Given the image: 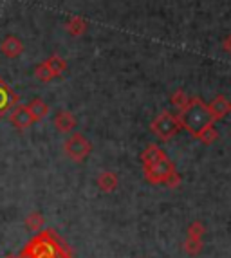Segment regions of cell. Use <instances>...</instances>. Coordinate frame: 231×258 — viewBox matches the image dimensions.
I'll return each mask as SVG.
<instances>
[{
  "label": "cell",
  "mask_w": 231,
  "mask_h": 258,
  "mask_svg": "<svg viewBox=\"0 0 231 258\" xmlns=\"http://www.w3.org/2000/svg\"><path fill=\"white\" fill-rule=\"evenodd\" d=\"M27 108H29L31 116H33L34 123H38V121H43L45 117L49 116V105L40 98H34L31 99L29 103H27Z\"/></svg>",
  "instance_id": "10"
},
{
  "label": "cell",
  "mask_w": 231,
  "mask_h": 258,
  "mask_svg": "<svg viewBox=\"0 0 231 258\" xmlns=\"http://www.w3.org/2000/svg\"><path fill=\"white\" fill-rule=\"evenodd\" d=\"M24 224H26V228L29 229V231L38 233V231H42V228L45 226V217H43L40 211H33V213H29V215L26 217Z\"/></svg>",
  "instance_id": "13"
},
{
  "label": "cell",
  "mask_w": 231,
  "mask_h": 258,
  "mask_svg": "<svg viewBox=\"0 0 231 258\" xmlns=\"http://www.w3.org/2000/svg\"><path fill=\"white\" fill-rule=\"evenodd\" d=\"M52 123H54V128L62 134H69L76 128V117H74L73 112H69V110L58 112V114L54 116V121H52Z\"/></svg>",
  "instance_id": "8"
},
{
  "label": "cell",
  "mask_w": 231,
  "mask_h": 258,
  "mask_svg": "<svg viewBox=\"0 0 231 258\" xmlns=\"http://www.w3.org/2000/svg\"><path fill=\"white\" fill-rule=\"evenodd\" d=\"M224 47H226V51H229V52H231V36L226 40V45H224Z\"/></svg>",
  "instance_id": "22"
},
{
  "label": "cell",
  "mask_w": 231,
  "mask_h": 258,
  "mask_svg": "<svg viewBox=\"0 0 231 258\" xmlns=\"http://www.w3.org/2000/svg\"><path fill=\"white\" fill-rule=\"evenodd\" d=\"M217 138H218V132H217V128H215L213 125L206 126V128L197 136V139H201L202 145H211L213 141H217Z\"/></svg>",
  "instance_id": "18"
},
{
  "label": "cell",
  "mask_w": 231,
  "mask_h": 258,
  "mask_svg": "<svg viewBox=\"0 0 231 258\" xmlns=\"http://www.w3.org/2000/svg\"><path fill=\"white\" fill-rule=\"evenodd\" d=\"M64 152L69 159L74 161V163H82L92 152V145H90L89 139L80 132H73L65 139L64 143Z\"/></svg>",
  "instance_id": "2"
},
{
  "label": "cell",
  "mask_w": 231,
  "mask_h": 258,
  "mask_svg": "<svg viewBox=\"0 0 231 258\" xmlns=\"http://www.w3.org/2000/svg\"><path fill=\"white\" fill-rule=\"evenodd\" d=\"M179 123L188 130L192 136L197 138L206 126L213 125V117L210 114L208 105L199 98L188 99V103L181 108Z\"/></svg>",
  "instance_id": "1"
},
{
  "label": "cell",
  "mask_w": 231,
  "mask_h": 258,
  "mask_svg": "<svg viewBox=\"0 0 231 258\" xmlns=\"http://www.w3.org/2000/svg\"><path fill=\"white\" fill-rule=\"evenodd\" d=\"M179 126H181L179 117L174 116L171 112L164 110V112H161L154 121H152L150 128H152L154 136H157L159 139L168 141V139H171L177 132H179Z\"/></svg>",
  "instance_id": "3"
},
{
  "label": "cell",
  "mask_w": 231,
  "mask_h": 258,
  "mask_svg": "<svg viewBox=\"0 0 231 258\" xmlns=\"http://www.w3.org/2000/svg\"><path fill=\"white\" fill-rule=\"evenodd\" d=\"M43 61L49 65V69L52 71L54 78H60L67 73V61H65L64 58H60L58 54H51L47 60H43Z\"/></svg>",
  "instance_id": "12"
},
{
  "label": "cell",
  "mask_w": 231,
  "mask_h": 258,
  "mask_svg": "<svg viewBox=\"0 0 231 258\" xmlns=\"http://www.w3.org/2000/svg\"><path fill=\"white\" fill-rule=\"evenodd\" d=\"M204 233H206L204 224L199 222V220H195V222L190 224L188 229H186V237H190V238H202V237H204Z\"/></svg>",
  "instance_id": "19"
},
{
  "label": "cell",
  "mask_w": 231,
  "mask_h": 258,
  "mask_svg": "<svg viewBox=\"0 0 231 258\" xmlns=\"http://www.w3.org/2000/svg\"><path fill=\"white\" fill-rule=\"evenodd\" d=\"M18 101H20V98H18L17 92L0 78V119H2L11 108L17 107Z\"/></svg>",
  "instance_id": "6"
},
{
  "label": "cell",
  "mask_w": 231,
  "mask_h": 258,
  "mask_svg": "<svg viewBox=\"0 0 231 258\" xmlns=\"http://www.w3.org/2000/svg\"><path fill=\"white\" fill-rule=\"evenodd\" d=\"M229 112H231V103H229Z\"/></svg>",
  "instance_id": "23"
},
{
  "label": "cell",
  "mask_w": 231,
  "mask_h": 258,
  "mask_svg": "<svg viewBox=\"0 0 231 258\" xmlns=\"http://www.w3.org/2000/svg\"><path fill=\"white\" fill-rule=\"evenodd\" d=\"M164 155H166V154H164V152L161 150V148H159L157 145H150V147L146 148V150L141 154L143 166H146V164L155 163V161H159V159H163Z\"/></svg>",
  "instance_id": "15"
},
{
  "label": "cell",
  "mask_w": 231,
  "mask_h": 258,
  "mask_svg": "<svg viewBox=\"0 0 231 258\" xmlns=\"http://www.w3.org/2000/svg\"><path fill=\"white\" fill-rule=\"evenodd\" d=\"M96 182H98V188L101 189L103 194H112L118 188V184H120L118 175L114 172H101L98 175V181Z\"/></svg>",
  "instance_id": "11"
},
{
  "label": "cell",
  "mask_w": 231,
  "mask_h": 258,
  "mask_svg": "<svg viewBox=\"0 0 231 258\" xmlns=\"http://www.w3.org/2000/svg\"><path fill=\"white\" fill-rule=\"evenodd\" d=\"M202 247H204V244H202V238L186 237V240H184V251H186L190 256H197V254H201Z\"/></svg>",
  "instance_id": "16"
},
{
  "label": "cell",
  "mask_w": 231,
  "mask_h": 258,
  "mask_svg": "<svg viewBox=\"0 0 231 258\" xmlns=\"http://www.w3.org/2000/svg\"><path fill=\"white\" fill-rule=\"evenodd\" d=\"M34 78L43 83H47V82H51V80H54V74L49 69V65L45 63V61H42V63H38L34 67Z\"/></svg>",
  "instance_id": "17"
},
{
  "label": "cell",
  "mask_w": 231,
  "mask_h": 258,
  "mask_svg": "<svg viewBox=\"0 0 231 258\" xmlns=\"http://www.w3.org/2000/svg\"><path fill=\"white\" fill-rule=\"evenodd\" d=\"M9 123H11L17 130H27L29 128V126L34 123V119H33V116H31L27 105L18 103L17 107L11 108V110H9Z\"/></svg>",
  "instance_id": "5"
},
{
  "label": "cell",
  "mask_w": 231,
  "mask_h": 258,
  "mask_svg": "<svg viewBox=\"0 0 231 258\" xmlns=\"http://www.w3.org/2000/svg\"><path fill=\"white\" fill-rule=\"evenodd\" d=\"M210 108V114L213 117V121H218V119H224L227 116V112H229V101H227L226 96H217V98L208 105Z\"/></svg>",
  "instance_id": "9"
},
{
  "label": "cell",
  "mask_w": 231,
  "mask_h": 258,
  "mask_svg": "<svg viewBox=\"0 0 231 258\" xmlns=\"http://www.w3.org/2000/svg\"><path fill=\"white\" fill-rule=\"evenodd\" d=\"M69 35L73 36H82L83 33L87 31V22L83 20L82 17H71L67 22V26H65Z\"/></svg>",
  "instance_id": "14"
},
{
  "label": "cell",
  "mask_w": 231,
  "mask_h": 258,
  "mask_svg": "<svg viewBox=\"0 0 231 258\" xmlns=\"http://www.w3.org/2000/svg\"><path fill=\"white\" fill-rule=\"evenodd\" d=\"M0 52L6 56V58H18V56L24 52V43L17 36H6L0 43Z\"/></svg>",
  "instance_id": "7"
},
{
  "label": "cell",
  "mask_w": 231,
  "mask_h": 258,
  "mask_svg": "<svg viewBox=\"0 0 231 258\" xmlns=\"http://www.w3.org/2000/svg\"><path fill=\"white\" fill-rule=\"evenodd\" d=\"M143 172H145V177L148 182H152V184H163L164 179H166L170 173L176 172V166H174V163L164 155L163 159L143 166Z\"/></svg>",
  "instance_id": "4"
},
{
  "label": "cell",
  "mask_w": 231,
  "mask_h": 258,
  "mask_svg": "<svg viewBox=\"0 0 231 258\" xmlns=\"http://www.w3.org/2000/svg\"><path fill=\"white\" fill-rule=\"evenodd\" d=\"M164 186H168V188H179L181 186V175L179 173H177V170L174 173H170V175L166 177V179H164V182H163Z\"/></svg>",
  "instance_id": "21"
},
{
  "label": "cell",
  "mask_w": 231,
  "mask_h": 258,
  "mask_svg": "<svg viewBox=\"0 0 231 258\" xmlns=\"http://www.w3.org/2000/svg\"><path fill=\"white\" fill-rule=\"evenodd\" d=\"M186 103H188V96L184 94V91H177L176 94L171 96V105H174V107L183 108Z\"/></svg>",
  "instance_id": "20"
}]
</instances>
